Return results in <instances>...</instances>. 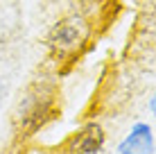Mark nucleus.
Wrapping results in <instances>:
<instances>
[{"instance_id": "nucleus-1", "label": "nucleus", "mask_w": 156, "mask_h": 154, "mask_svg": "<svg viewBox=\"0 0 156 154\" xmlns=\"http://www.w3.org/2000/svg\"><path fill=\"white\" fill-rule=\"evenodd\" d=\"M55 93L52 88L36 86V91H32L20 104V131L23 136H34L39 129L45 127L50 118H55Z\"/></svg>"}, {"instance_id": "nucleus-2", "label": "nucleus", "mask_w": 156, "mask_h": 154, "mask_svg": "<svg viewBox=\"0 0 156 154\" xmlns=\"http://www.w3.org/2000/svg\"><path fill=\"white\" fill-rule=\"evenodd\" d=\"M88 36H90L88 20H84L82 16H68L52 27V32L48 34V45L59 57H68L82 50Z\"/></svg>"}, {"instance_id": "nucleus-3", "label": "nucleus", "mask_w": 156, "mask_h": 154, "mask_svg": "<svg viewBox=\"0 0 156 154\" xmlns=\"http://www.w3.org/2000/svg\"><path fill=\"white\" fill-rule=\"evenodd\" d=\"M106 145V131L95 120L82 125L77 134L70 136L66 143V154H100Z\"/></svg>"}, {"instance_id": "nucleus-4", "label": "nucleus", "mask_w": 156, "mask_h": 154, "mask_svg": "<svg viewBox=\"0 0 156 154\" xmlns=\"http://www.w3.org/2000/svg\"><path fill=\"white\" fill-rule=\"evenodd\" d=\"M154 127L149 123H136L118 143V154H154Z\"/></svg>"}, {"instance_id": "nucleus-5", "label": "nucleus", "mask_w": 156, "mask_h": 154, "mask_svg": "<svg viewBox=\"0 0 156 154\" xmlns=\"http://www.w3.org/2000/svg\"><path fill=\"white\" fill-rule=\"evenodd\" d=\"M156 111V100H154V95L149 98V113H154Z\"/></svg>"}, {"instance_id": "nucleus-6", "label": "nucleus", "mask_w": 156, "mask_h": 154, "mask_svg": "<svg viewBox=\"0 0 156 154\" xmlns=\"http://www.w3.org/2000/svg\"><path fill=\"white\" fill-rule=\"evenodd\" d=\"M2 91H5V86H2V84H0V98H2Z\"/></svg>"}]
</instances>
